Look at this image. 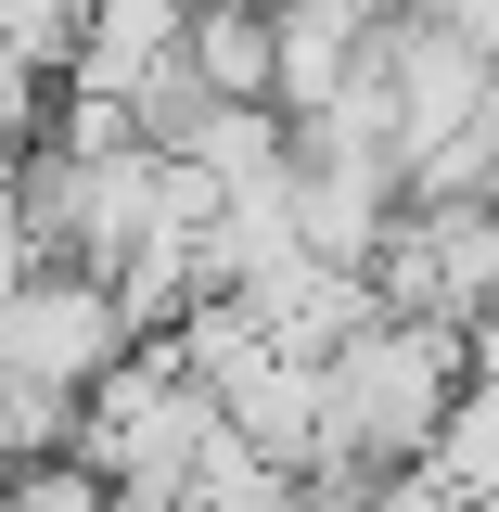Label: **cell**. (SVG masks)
<instances>
[{"label":"cell","instance_id":"7a4b0ae2","mask_svg":"<svg viewBox=\"0 0 499 512\" xmlns=\"http://www.w3.org/2000/svg\"><path fill=\"white\" fill-rule=\"evenodd\" d=\"M128 346H141L128 295L103 269H77V256H39V269L0 295V372L26 384V397H90Z\"/></svg>","mask_w":499,"mask_h":512},{"label":"cell","instance_id":"6da1fadb","mask_svg":"<svg viewBox=\"0 0 499 512\" xmlns=\"http://www.w3.org/2000/svg\"><path fill=\"white\" fill-rule=\"evenodd\" d=\"M474 372L461 320H423V308H372L333 359H320V461H436V423Z\"/></svg>","mask_w":499,"mask_h":512},{"label":"cell","instance_id":"5b68a950","mask_svg":"<svg viewBox=\"0 0 499 512\" xmlns=\"http://www.w3.org/2000/svg\"><path fill=\"white\" fill-rule=\"evenodd\" d=\"M192 64H205L231 103H269V64H282L269 0H192Z\"/></svg>","mask_w":499,"mask_h":512},{"label":"cell","instance_id":"8992f818","mask_svg":"<svg viewBox=\"0 0 499 512\" xmlns=\"http://www.w3.org/2000/svg\"><path fill=\"white\" fill-rule=\"evenodd\" d=\"M436 474L474 487V500H499V372H461V397L436 423Z\"/></svg>","mask_w":499,"mask_h":512},{"label":"cell","instance_id":"3957f363","mask_svg":"<svg viewBox=\"0 0 499 512\" xmlns=\"http://www.w3.org/2000/svg\"><path fill=\"white\" fill-rule=\"evenodd\" d=\"M372 282H384V308H423V320L499 308V192H397Z\"/></svg>","mask_w":499,"mask_h":512},{"label":"cell","instance_id":"277c9868","mask_svg":"<svg viewBox=\"0 0 499 512\" xmlns=\"http://www.w3.org/2000/svg\"><path fill=\"white\" fill-rule=\"evenodd\" d=\"M180 52H192V0H90L64 90H90V103H141L154 64H180Z\"/></svg>","mask_w":499,"mask_h":512}]
</instances>
